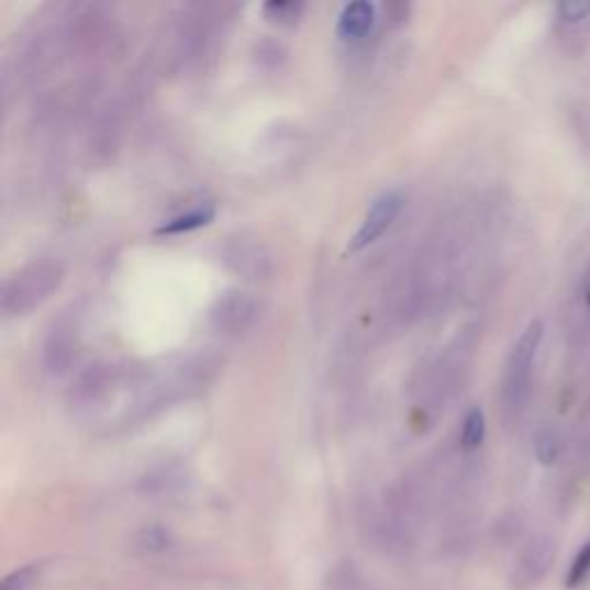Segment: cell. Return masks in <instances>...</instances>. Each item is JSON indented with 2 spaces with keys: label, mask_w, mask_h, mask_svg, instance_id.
Instances as JSON below:
<instances>
[{
  "label": "cell",
  "mask_w": 590,
  "mask_h": 590,
  "mask_svg": "<svg viewBox=\"0 0 590 590\" xmlns=\"http://www.w3.org/2000/svg\"><path fill=\"white\" fill-rule=\"evenodd\" d=\"M63 266L54 261H40L21 268L3 287V312L21 316L49 298L63 281Z\"/></svg>",
  "instance_id": "cell-1"
},
{
  "label": "cell",
  "mask_w": 590,
  "mask_h": 590,
  "mask_svg": "<svg viewBox=\"0 0 590 590\" xmlns=\"http://www.w3.org/2000/svg\"><path fill=\"white\" fill-rule=\"evenodd\" d=\"M542 335H545V325H542V321H533L510 353L505 379H503V407L508 413H516L524 407V399L528 394V383H531V369H533V360L539 348Z\"/></svg>",
  "instance_id": "cell-2"
},
{
  "label": "cell",
  "mask_w": 590,
  "mask_h": 590,
  "mask_svg": "<svg viewBox=\"0 0 590 590\" xmlns=\"http://www.w3.org/2000/svg\"><path fill=\"white\" fill-rule=\"evenodd\" d=\"M401 205H404V197L399 192H386L371 203L367 215L348 243V252H360L369 247L374 241H379L381 235L392 226V222L399 218Z\"/></svg>",
  "instance_id": "cell-3"
},
{
  "label": "cell",
  "mask_w": 590,
  "mask_h": 590,
  "mask_svg": "<svg viewBox=\"0 0 590 590\" xmlns=\"http://www.w3.org/2000/svg\"><path fill=\"white\" fill-rule=\"evenodd\" d=\"M254 314H256V304L247 293H231L218 302V310L212 316H215L220 327L233 330L235 333V330L247 327Z\"/></svg>",
  "instance_id": "cell-4"
},
{
  "label": "cell",
  "mask_w": 590,
  "mask_h": 590,
  "mask_svg": "<svg viewBox=\"0 0 590 590\" xmlns=\"http://www.w3.org/2000/svg\"><path fill=\"white\" fill-rule=\"evenodd\" d=\"M73 327L65 325H54L49 337L44 344V365L52 374H63L75 356V339H73Z\"/></svg>",
  "instance_id": "cell-5"
},
{
  "label": "cell",
  "mask_w": 590,
  "mask_h": 590,
  "mask_svg": "<svg viewBox=\"0 0 590 590\" xmlns=\"http://www.w3.org/2000/svg\"><path fill=\"white\" fill-rule=\"evenodd\" d=\"M376 21V8L367 0H358V3H348L337 21V33L344 40L365 37Z\"/></svg>",
  "instance_id": "cell-6"
},
{
  "label": "cell",
  "mask_w": 590,
  "mask_h": 590,
  "mask_svg": "<svg viewBox=\"0 0 590 590\" xmlns=\"http://www.w3.org/2000/svg\"><path fill=\"white\" fill-rule=\"evenodd\" d=\"M212 220H215V205H199L190 212H185V215H178L169 222H164L159 229H157V235H178V233H187V231H194V229H201L205 224H210Z\"/></svg>",
  "instance_id": "cell-7"
},
{
  "label": "cell",
  "mask_w": 590,
  "mask_h": 590,
  "mask_svg": "<svg viewBox=\"0 0 590 590\" xmlns=\"http://www.w3.org/2000/svg\"><path fill=\"white\" fill-rule=\"evenodd\" d=\"M485 432H487L485 413L480 409H470L468 415L464 418V427H461L464 450H476V447H480L485 441Z\"/></svg>",
  "instance_id": "cell-8"
},
{
  "label": "cell",
  "mask_w": 590,
  "mask_h": 590,
  "mask_svg": "<svg viewBox=\"0 0 590 590\" xmlns=\"http://www.w3.org/2000/svg\"><path fill=\"white\" fill-rule=\"evenodd\" d=\"M40 575H42V565H26V568L12 572L3 581V588L0 590H35Z\"/></svg>",
  "instance_id": "cell-9"
},
{
  "label": "cell",
  "mask_w": 590,
  "mask_h": 590,
  "mask_svg": "<svg viewBox=\"0 0 590 590\" xmlns=\"http://www.w3.org/2000/svg\"><path fill=\"white\" fill-rule=\"evenodd\" d=\"M535 455L542 464H554L558 457V438L554 432L542 430L535 438Z\"/></svg>",
  "instance_id": "cell-10"
},
{
  "label": "cell",
  "mask_w": 590,
  "mask_h": 590,
  "mask_svg": "<svg viewBox=\"0 0 590 590\" xmlns=\"http://www.w3.org/2000/svg\"><path fill=\"white\" fill-rule=\"evenodd\" d=\"M588 575H590V542L577 554L572 568H570V575H568V586L570 588L581 586L588 579Z\"/></svg>",
  "instance_id": "cell-11"
},
{
  "label": "cell",
  "mask_w": 590,
  "mask_h": 590,
  "mask_svg": "<svg viewBox=\"0 0 590 590\" xmlns=\"http://www.w3.org/2000/svg\"><path fill=\"white\" fill-rule=\"evenodd\" d=\"M558 14L563 21L577 23L590 14V0H568V3H560Z\"/></svg>",
  "instance_id": "cell-12"
},
{
  "label": "cell",
  "mask_w": 590,
  "mask_h": 590,
  "mask_svg": "<svg viewBox=\"0 0 590 590\" xmlns=\"http://www.w3.org/2000/svg\"><path fill=\"white\" fill-rule=\"evenodd\" d=\"M302 12V5L298 3H268L266 5V14L272 19V21H279V23H293Z\"/></svg>",
  "instance_id": "cell-13"
}]
</instances>
